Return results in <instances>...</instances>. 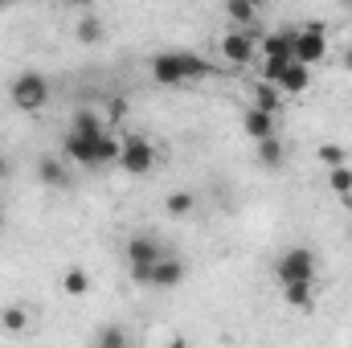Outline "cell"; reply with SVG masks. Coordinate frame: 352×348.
I'll list each match as a JSON object with an SVG mask.
<instances>
[{
	"label": "cell",
	"instance_id": "cell-1",
	"mask_svg": "<svg viewBox=\"0 0 352 348\" xmlns=\"http://www.w3.org/2000/svg\"><path fill=\"white\" fill-rule=\"evenodd\" d=\"M209 74H213V66L192 50H164V54L152 58V78L160 87H184V83H197V78H209Z\"/></svg>",
	"mask_w": 352,
	"mask_h": 348
},
{
	"label": "cell",
	"instance_id": "cell-2",
	"mask_svg": "<svg viewBox=\"0 0 352 348\" xmlns=\"http://www.w3.org/2000/svg\"><path fill=\"white\" fill-rule=\"evenodd\" d=\"M8 98H12V107H16V111L37 115V111H45V102H50V78H45V74H37V70H25V74H16V78H12Z\"/></svg>",
	"mask_w": 352,
	"mask_h": 348
},
{
	"label": "cell",
	"instance_id": "cell-3",
	"mask_svg": "<svg viewBox=\"0 0 352 348\" xmlns=\"http://www.w3.org/2000/svg\"><path fill=\"white\" fill-rule=\"evenodd\" d=\"M291 50H295V62H303V66H320V62L328 58L324 25H320V21H307L299 33H291Z\"/></svg>",
	"mask_w": 352,
	"mask_h": 348
},
{
	"label": "cell",
	"instance_id": "cell-4",
	"mask_svg": "<svg viewBox=\"0 0 352 348\" xmlns=\"http://www.w3.org/2000/svg\"><path fill=\"white\" fill-rule=\"evenodd\" d=\"M274 279L287 287V283H316V254L303 250V246H291L283 259L274 262Z\"/></svg>",
	"mask_w": 352,
	"mask_h": 348
},
{
	"label": "cell",
	"instance_id": "cell-5",
	"mask_svg": "<svg viewBox=\"0 0 352 348\" xmlns=\"http://www.w3.org/2000/svg\"><path fill=\"white\" fill-rule=\"evenodd\" d=\"M263 78L266 83H278V74L295 62V50H291V33H270L263 37Z\"/></svg>",
	"mask_w": 352,
	"mask_h": 348
},
{
	"label": "cell",
	"instance_id": "cell-6",
	"mask_svg": "<svg viewBox=\"0 0 352 348\" xmlns=\"http://www.w3.org/2000/svg\"><path fill=\"white\" fill-rule=\"evenodd\" d=\"M152 164H156V148H152L144 135L123 140V152H119V168H123V173L127 176H148Z\"/></svg>",
	"mask_w": 352,
	"mask_h": 348
},
{
	"label": "cell",
	"instance_id": "cell-7",
	"mask_svg": "<svg viewBox=\"0 0 352 348\" xmlns=\"http://www.w3.org/2000/svg\"><path fill=\"white\" fill-rule=\"evenodd\" d=\"M254 54H258V41H254L250 33H242V29H234V33L221 37V58H226L230 66H250Z\"/></svg>",
	"mask_w": 352,
	"mask_h": 348
},
{
	"label": "cell",
	"instance_id": "cell-8",
	"mask_svg": "<svg viewBox=\"0 0 352 348\" xmlns=\"http://www.w3.org/2000/svg\"><path fill=\"white\" fill-rule=\"evenodd\" d=\"M62 152H66L70 160H78L82 168H98V135H78V131H66Z\"/></svg>",
	"mask_w": 352,
	"mask_h": 348
},
{
	"label": "cell",
	"instance_id": "cell-9",
	"mask_svg": "<svg viewBox=\"0 0 352 348\" xmlns=\"http://www.w3.org/2000/svg\"><path fill=\"white\" fill-rule=\"evenodd\" d=\"M274 127H278V115L266 111V107H258V102L242 111V131H246L250 140H266V135H274Z\"/></svg>",
	"mask_w": 352,
	"mask_h": 348
},
{
	"label": "cell",
	"instance_id": "cell-10",
	"mask_svg": "<svg viewBox=\"0 0 352 348\" xmlns=\"http://www.w3.org/2000/svg\"><path fill=\"white\" fill-rule=\"evenodd\" d=\"M184 283V262L173 259V254H164V259H156L152 266V287H164V291H173Z\"/></svg>",
	"mask_w": 352,
	"mask_h": 348
},
{
	"label": "cell",
	"instance_id": "cell-11",
	"mask_svg": "<svg viewBox=\"0 0 352 348\" xmlns=\"http://www.w3.org/2000/svg\"><path fill=\"white\" fill-rule=\"evenodd\" d=\"M307 87H311V66H303V62H291V66L278 74V90H283V94H303Z\"/></svg>",
	"mask_w": 352,
	"mask_h": 348
},
{
	"label": "cell",
	"instance_id": "cell-12",
	"mask_svg": "<svg viewBox=\"0 0 352 348\" xmlns=\"http://www.w3.org/2000/svg\"><path fill=\"white\" fill-rule=\"evenodd\" d=\"M156 259H164V246H160L156 238L135 234V238L127 242V262H156Z\"/></svg>",
	"mask_w": 352,
	"mask_h": 348
},
{
	"label": "cell",
	"instance_id": "cell-13",
	"mask_svg": "<svg viewBox=\"0 0 352 348\" xmlns=\"http://www.w3.org/2000/svg\"><path fill=\"white\" fill-rule=\"evenodd\" d=\"M37 176H41V184H50V188H66V164L58 160V156H45V160H37Z\"/></svg>",
	"mask_w": 352,
	"mask_h": 348
},
{
	"label": "cell",
	"instance_id": "cell-14",
	"mask_svg": "<svg viewBox=\"0 0 352 348\" xmlns=\"http://www.w3.org/2000/svg\"><path fill=\"white\" fill-rule=\"evenodd\" d=\"M283 98H287V94H283V90H278V83H258V87H254V102H258V107H266V111H274V115H278V111H283Z\"/></svg>",
	"mask_w": 352,
	"mask_h": 348
},
{
	"label": "cell",
	"instance_id": "cell-15",
	"mask_svg": "<svg viewBox=\"0 0 352 348\" xmlns=\"http://www.w3.org/2000/svg\"><path fill=\"white\" fill-rule=\"evenodd\" d=\"M258 144V164L263 168H278L283 164V144H278V135H266V140H254Z\"/></svg>",
	"mask_w": 352,
	"mask_h": 348
},
{
	"label": "cell",
	"instance_id": "cell-16",
	"mask_svg": "<svg viewBox=\"0 0 352 348\" xmlns=\"http://www.w3.org/2000/svg\"><path fill=\"white\" fill-rule=\"evenodd\" d=\"M70 131H78V135H102L107 123H102V115H94V111H78L74 123H70Z\"/></svg>",
	"mask_w": 352,
	"mask_h": 348
},
{
	"label": "cell",
	"instance_id": "cell-17",
	"mask_svg": "<svg viewBox=\"0 0 352 348\" xmlns=\"http://www.w3.org/2000/svg\"><path fill=\"white\" fill-rule=\"evenodd\" d=\"M62 291H66V295H87L90 291V274L82 270V266H70V270L62 274Z\"/></svg>",
	"mask_w": 352,
	"mask_h": 348
},
{
	"label": "cell",
	"instance_id": "cell-18",
	"mask_svg": "<svg viewBox=\"0 0 352 348\" xmlns=\"http://www.w3.org/2000/svg\"><path fill=\"white\" fill-rule=\"evenodd\" d=\"M226 17L238 21V25H250V21H258V4H250V0H226Z\"/></svg>",
	"mask_w": 352,
	"mask_h": 348
},
{
	"label": "cell",
	"instance_id": "cell-19",
	"mask_svg": "<svg viewBox=\"0 0 352 348\" xmlns=\"http://www.w3.org/2000/svg\"><path fill=\"white\" fill-rule=\"evenodd\" d=\"M74 37H78V45H98L102 41V21L98 17H82L78 29H74Z\"/></svg>",
	"mask_w": 352,
	"mask_h": 348
},
{
	"label": "cell",
	"instance_id": "cell-20",
	"mask_svg": "<svg viewBox=\"0 0 352 348\" xmlns=\"http://www.w3.org/2000/svg\"><path fill=\"white\" fill-rule=\"evenodd\" d=\"M283 299H287L291 307H303V312H307V307H311V283H287V287H283Z\"/></svg>",
	"mask_w": 352,
	"mask_h": 348
},
{
	"label": "cell",
	"instance_id": "cell-21",
	"mask_svg": "<svg viewBox=\"0 0 352 348\" xmlns=\"http://www.w3.org/2000/svg\"><path fill=\"white\" fill-rule=\"evenodd\" d=\"M328 188H332L336 197H352V168L349 164H340V168L328 173Z\"/></svg>",
	"mask_w": 352,
	"mask_h": 348
},
{
	"label": "cell",
	"instance_id": "cell-22",
	"mask_svg": "<svg viewBox=\"0 0 352 348\" xmlns=\"http://www.w3.org/2000/svg\"><path fill=\"white\" fill-rule=\"evenodd\" d=\"M316 156H320L328 168H340V164H349V152H344L340 144H320V148H316Z\"/></svg>",
	"mask_w": 352,
	"mask_h": 348
},
{
	"label": "cell",
	"instance_id": "cell-23",
	"mask_svg": "<svg viewBox=\"0 0 352 348\" xmlns=\"http://www.w3.org/2000/svg\"><path fill=\"white\" fill-rule=\"evenodd\" d=\"M164 205H168V213H173V217H188L197 201H192V193H168V201H164Z\"/></svg>",
	"mask_w": 352,
	"mask_h": 348
},
{
	"label": "cell",
	"instance_id": "cell-24",
	"mask_svg": "<svg viewBox=\"0 0 352 348\" xmlns=\"http://www.w3.org/2000/svg\"><path fill=\"white\" fill-rule=\"evenodd\" d=\"M0 324H4V332H21L29 324V316H25V307H4L0 312Z\"/></svg>",
	"mask_w": 352,
	"mask_h": 348
},
{
	"label": "cell",
	"instance_id": "cell-25",
	"mask_svg": "<svg viewBox=\"0 0 352 348\" xmlns=\"http://www.w3.org/2000/svg\"><path fill=\"white\" fill-rule=\"evenodd\" d=\"M94 340H98V345H127V336H123V332H119V328H102V332H98V336H94Z\"/></svg>",
	"mask_w": 352,
	"mask_h": 348
},
{
	"label": "cell",
	"instance_id": "cell-26",
	"mask_svg": "<svg viewBox=\"0 0 352 348\" xmlns=\"http://www.w3.org/2000/svg\"><path fill=\"white\" fill-rule=\"evenodd\" d=\"M123 111H127V102H123V98H115V102H111V123H115V119H123Z\"/></svg>",
	"mask_w": 352,
	"mask_h": 348
},
{
	"label": "cell",
	"instance_id": "cell-27",
	"mask_svg": "<svg viewBox=\"0 0 352 348\" xmlns=\"http://www.w3.org/2000/svg\"><path fill=\"white\" fill-rule=\"evenodd\" d=\"M8 176V160H4V152H0V180Z\"/></svg>",
	"mask_w": 352,
	"mask_h": 348
},
{
	"label": "cell",
	"instance_id": "cell-28",
	"mask_svg": "<svg viewBox=\"0 0 352 348\" xmlns=\"http://www.w3.org/2000/svg\"><path fill=\"white\" fill-rule=\"evenodd\" d=\"M344 70H349V74H352V50H349V54H344Z\"/></svg>",
	"mask_w": 352,
	"mask_h": 348
},
{
	"label": "cell",
	"instance_id": "cell-29",
	"mask_svg": "<svg viewBox=\"0 0 352 348\" xmlns=\"http://www.w3.org/2000/svg\"><path fill=\"white\" fill-rule=\"evenodd\" d=\"M250 4H258V8H263V4H266V0H250Z\"/></svg>",
	"mask_w": 352,
	"mask_h": 348
},
{
	"label": "cell",
	"instance_id": "cell-30",
	"mask_svg": "<svg viewBox=\"0 0 352 348\" xmlns=\"http://www.w3.org/2000/svg\"><path fill=\"white\" fill-rule=\"evenodd\" d=\"M70 4H90V0H70Z\"/></svg>",
	"mask_w": 352,
	"mask_h": 348
},
{
	"label": "cell",
	"instance_id": "cell-31",
	"mask_svg": "<svg viewBox=\"0 0 352 348\" xmlns=\"http://www.w3.org/2000/svg\"><path fill=\"white\" fill-rule=\"evenodd\" d=\"M0 221H4V205H0Z\"/></svg>",
	"mask_w": 352,
	"mask_h": 348
},
{
	"label": "cell",
	"instance_id": "cell-32",
	"mask_svg": "<svg viewBox=\"0 0 352 348\" xmlns=\"http://www.w3.org/2000/svg\"><path fill=\"white\" fill-rule=\"evenodd\" d=\"M344 4H349V8H352V0H344Z\"/></svg>",
	"mask_w": 352,
	"mask_h": 348
},
{
	"label": "cell",
	"instance_id": "cell-33",
	"mask_svg": "<svg viewBox=\"0 0 352 348\" xmlns=\"http://www.w3.org/2000/svg\"><path fill=\"white\" fill-rule=\"evenodd\" d=\"M0 4H8V0H0Z\"/></svg>",
	"mask_w": 352,
	"mask_h": 348
}]
</instances>
